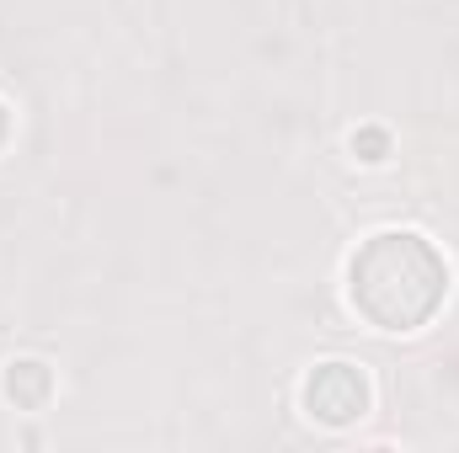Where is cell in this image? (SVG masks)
<instances>
[{
	"instance_id": "cell-1",
	"label": "cell",
	"mask_w": 459,
	"mask_h": 453,
	"mask_svg": "<svg viewBox=\"0 0 459 453\" xmlns=\"http://www.w3.org/2000/svg\"><path fill=\"white\" fill-rule=\"evenodd\" d=\"M449 267L417 229H379L347 261V299L379 331H417L438 315Z\"/></svg>"
},
{
	"instance_id": "cell-2",
	"label": "cell",
	"mask_w": 459,
	"mask_h": 453,
	"mask_svg": "<svg viewBox=\"0 0 459 453\" xmlns=\"http://www.w3.org/2000/svg\"><path fill=\"white\" fill-rule=\"evenodd\" d=\"M305 411L326 427H347L368 411V379L352 363H321L305 379Z\"/></svg>"
},
{
	"instance_id": "cell-3",
	"label": "cell",
	"mask_w": 459,
	"mask_h": 453,
	"mask_svg": "<svg viewBox=\"0 0 459 453\" xmlns=\"http://www.w3.org/2000/svg\"><path fill=\"white\" fill-rule=\"evenodd\" d=\"M5 395H11L22 411H43L48 395H54V373H48V363H38V357H16V363L5 368Z\"/></svg>"
},
{
	"instance_id": "cell-4",
	"label": "cell",
	"mask_w": 459,
	"mask_h": 453,
	"mask_svg": "<svg viewBox=\"0 0 459 453\" xmlns=\"http://www.w3.org/2000/svg\"><path fill=\"white\" fill-rule=\"evenodd\" d=\"M352 150H358V160H385V150H390V139L379 133V128H363V133H352Z\"/></svg>"
},
{
	"instance_id": "cell-5",
	"label": "cell",
	"mask_w": 459,
	"mask_h": 453,
	"mask_svg": "<svg viewBox=\"0 0 459 453\" xmlns=\"http://www.w3.org/2000/svg\"><path fill=\"white\" fill-rule=\"evenodd\" d=\"M5 128H11V117H5V107H0V139H5Z\"/></svg>"
}]
</instances>
